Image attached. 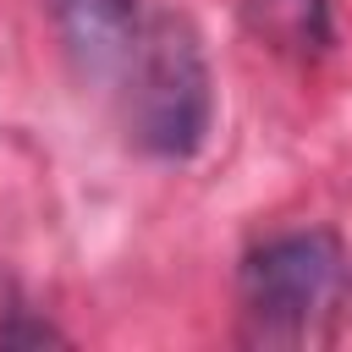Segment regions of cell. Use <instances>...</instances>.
Listing matches in <instances>:
<instances>
[{
  "label": "cell",
  "instance_id": "cell-4",
  "mask_svg": "<svg viewBox=\"0 0 352 352\" xmlns=\"http://www.w3.org/2000/svg\"><path fill=\"white\" fill-rule=\"evenodd\" d=\"M258 38L292 55H319L330 44V6L324 0H242Z\"/></svg>",
  "mask_w": 352,
  "mask_h": 352
},
{
  "label": "cell",
  "instance_id": "cell-1",
  "mask_svg": "<svg viewBox=\"0 0 352 352\" xmlns=\"http://www.w3.org/2000/svg\"><path fill=\"white\" fill-rule=\"evenodd\" d=\"M126 66V132L143 154L187 160L209 132V66L198 33L182 16H148L132 28Z\"/></svg>",
  "mask_w": 352,
  "mask_h": 352
},
{
  "label": "cell",
  "instance_id": "cell-2",
  "mask_svg": "<svg viewBox=\"0 0 352 352\" xmlns=\"http://www.w3.org/2000/svg\"><path fill=\"white\" fill-rule=\"evenodd\" d=\"M242 319L258 341H302L341 286V242L330 231H286L242 258Z\"/></svg>",
  "mask_w": 352,
  "mask_h": 352
},
{
  "label": "cell",
  "instance_id": "cell-3",
  "mask_svg": "<svg viewBox=\"0 0 352 352\" xmlns=\"http://www.w3.org/2000/svg\"><path fill=\"white\" fill-rule=\"evenodd\" d=\"M55 16L60 44L72 50V60L82 72H110L121 66L126 44H132V0H44Z\"/></svg>",
  "mask_w": 352,
  "mask_h": 352
}]
</instances>
